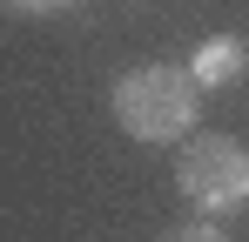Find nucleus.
I'll return each instance as SVG.
<instances>
[{
	"label": "nucleus",
	"mask_w": 249,
	"mask_h": 242,
	"mask_svg": "<svg viewBox=\"0 0 249 242\" xmlns=\"http://www.w3.org/2000/svg\"><path fill=\"white\" fill-rule=\"evenodd\" d=\"M175 182H182V195L196 202L202 215H236L249 202V148L236 135H202V141L182 148Z\"/></svg>",
	"instance_id": "f03ea898"
},
{
	"label": "nucleus",
	"mask_w": 249,
	"mask_h": 242,
	"mask_svg": "<svg viewBox=\"0 0 249 242\" xmlns=\"http://www.w3.org/2000/svg\"><path fill=\"white\" fill-rule=\"evenodd\" d=\"M189 74H196V87H229V81L243 74V40H236V34L202 40L196 61H189Z\"/></svg>",
	"instance_id": "7ed1b4c3"
},
{
	"label": "nucleus",
	"mask_w": 249,
	"mask_h": 242,
	"mask_svg": "<svg viewBox=\"0 0 249 242\" xmlns=\"http://www.w3.org/2000/svg\"><path fill=\"white\" fill-rule=\"evenodd\" d=\"M196 74L182 68H135L115 81V121L135 141H182L196 128Z\"/></svg>",
	"instance_id": "f257e3e1"
},
{
	"label": "nucleus",
	"mask_w": 249,
	"mask_h": 242,
	"mask_svg": "<svg viewBox=\"0 0 249 242\" xmlns=\"http://www.w3.org/2000/svg\"><path fill=\"white\" fill-rule=\"evenodd\" d=\"M7 7H27V14H47V7H68V0H7Z\"/></svg>",
	"instance_id": "20e7f679"
}]
</instances>
